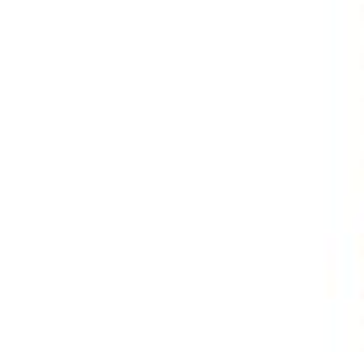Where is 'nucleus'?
Returning <instances> with one entry per match:
<instances>
[]
</instances>
